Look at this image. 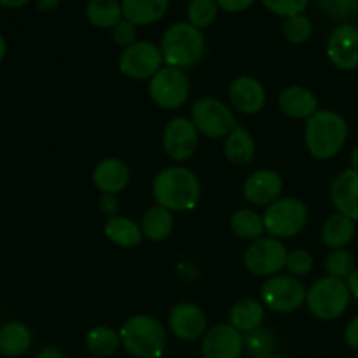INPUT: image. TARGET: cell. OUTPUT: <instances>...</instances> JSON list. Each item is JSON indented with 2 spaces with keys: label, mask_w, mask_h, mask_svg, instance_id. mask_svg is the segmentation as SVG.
I'll use <instances>...</instances> for the list:
<instances>
[{
  "label": "cell",
  "mask_w": 358,
  "mask_h": 358,
  "mask_svg": "<svg viewBox=\"0 0 358 358\" xmlns=\"http://www.w3.org/2000/svg\"><path fill=\"white\" fill-rule=\"evenodd\" d=\"M325 271L332 278H348L350 273L353 271V255L345 248L332 250L325 259Z\"/></svg>",
  "instance_id": "836d02e7"
},
{
  "label": "cell",
  "mask_w": 358,
  "mask_h": 358,
  "mask_svg": "<svg viewBox=\"0 0 358 358\" xmlns=\"http://www.w3.org/2000/svg\"><path fill=\"white\" fill-rule=\"evenodd\" d=\"M243 352V336L231 324L215 325L201 338L203 358H240Z\"/></svg>",
  "instance_id": "4fadbf2b"
},
{
  "label": "cell",
  "mask_w": 358,
  "mask_h": 358,
  "mask_svg": "<svg viewBox=\"0 0 358 358\" xmlns=\"http://www.w3.org/2000/svg\"><path fill=\"white\" fill-rule=\"evenodd\" d=\"M231 231L241 240L255 241L264 234V220L255 210L241 208L231 217Z\"/></svg>",
  "instance_id": "f546056e"
},
{
  "label": "cell",
  "mask_w": 358,
  "mask_h": 358,
  "mask_svg": "<svg viewBox=\"0 0 358 358\" xmlns=\"http://www.w3.org/2000/svg\"><path fill=\"white\" fill-rule=\"evenodd\" d=\"M86 16L96 28H114L122 21V6L117 0H90L86 6Z\"/></svg>",
  "instance_id": "83f0119b"
},
{
  "label": "cell",
  "mask_w": 358,
  "mask_h": 358,
  "mask_svg": "<svg viewBox=\"0 0 358 358\" xmlns=\"http://www.w3.org/2000/svg\"><path fill=\"white\" fill-rule=\"evenodd\" d=\"M37 358H63V353L58 348H55V346H45L44 350L38 352Z\"/></svg>",
  "instance_id": "ee69618b"
},
{
  "label": "cell",
  "mask_w": 358,
  "mask_h": 358,
  "mask_svg": "<svg viewBox=\"0 0 358 358\" xmlns=\"http://www.w3.org/2000/svg\"><path fill=\"white\" fill-rule=\"evenodd\" d=\"M245 352L250 358H269L275 355L276 338L269 329L259 327L255 331L247 332L243 338Z\"/></svg>",
  "instance_id": "4dcf8cb0"
},
{
  "label": "cell",
  "mask_w": 358,
  "mask_h": 358,
  "mask_svg": "<svg viewBox=\"0 0 358 358\" xmlns=\"http://www.w3.org/2000/svg\"><path fill=\"white\" fill-rule=\"evenodd\" d=\"M6 51H7V44L6 41H3L2 35H0V62H2L3 56H6Z\"/></svg>",
  "instance_id": "7dc6e473"
},
{
  "label": "cell",
  "mask_w": 358,
  "mask_h": 358,
  "mask_svg": "<svg viewBox=\"0 0 358 358\" xmlns=\"http://www.w3.org/2000/svg\"><path fill=\"white\" fill-rule=\"evenodd\" d=\"M327 56L339 70L358 69V27L346 23L336 28L329 37Z\"/></svg>",
  "instance_id": "5bb4252c"
},
{
  "label": "cell",
  "mask_w": 358,
  "mask_h": 358,
  "mask_svg": "<svg viewBox=\"0 0 358 358\" xmlns=\"http://www.w3.org/2000/svg\"><path fill=\"white\" fill-rule=\"evenodd\" d=\"M348 138V124L345 117L334 110H317L306 122L304 142L317 159H331L338 156Z\"/></svg>",
  "instance_id": "7a4b0ae2"
},
{
  "label": "cell",
  "mask_w": 358,
  "mask_h": 358,
  "mask_svg": "<svg viewBox=\"0 0 358 358\" xmlns=\"http://www.w3.org/2000/svg\"><path fill=\"white\" fill-rule=\"evenodd\" d=\"M308 2L310 0H262V3H264L269 13L285 17V20L303 14L306 10Z\"/></svg>",
  "instance_id": "e575fe53"
},
{
  "label": "cell",
  "mask_w": 358,
  "mask_h": 358,
  "mask_svg": "<svg viewBox=\"0 0 358 358\" xmlns=\"http://www.w3.org/2000/svg\"><path fill=\"white\" fill-rule=\"evenodd\" d=\"M324 14L331 17H350L358 13V0H317Z\"/></svg>",
  "instance_id": "d590c367"
},
{
  "label": "cell",
  "mask_w": 358,
  "mask_h": 358,
  "mask_svg": "<svg viewBox=\"0 0 358 358\" xmlns=\"http://www.w3.org/2000/svg\"><path fill=\"white\" fill-rule=\"evenodd\" d=\"M346 285H348L350 294L358 299V268H353V271L350 273L348 278H346Z\"/></svg>",
  "instance_id": "b9f144b4"
},
{
  "label": "cell",
  "mask_w": 358,
  "mask_h": 358,
  "mask_svg": "<svg viewBox=\"0 0 358 358\" xmlns=\"http://www.w3.org/2000/svg\"><path fill=\"white\" fill-rule=\"evenodd\" d=\"M350 299L352 294L345 280L325 276L308 289L306 306L320 320H336L348 310Z\"/></svg>",
  "instance_id": "5b68a950"
},
{
  "label": "cell",
  "mask_w": 358,
  "mask_h": 358,
  "mask_svg": "<svg viewBox=\"0 0 358 358\" xmlns=\"http://www.w3.org/2000/svg\"><path fill=\"white\" fill-rule=\"evenodd\" d=\"M285 245L278 238H259L252 241L243 255L245 268L255 276H275L285 268L287 262Z\"/></svg>",
  "instance_id": "30bf717a"
},
{
  "label": "cell",
  "mask_w": 358,
  "mask_h": 358,
  "mask_svg": "<svg viewBox=\"0 0 358 358\" xmlns=\"http://www.w3.org/2000/svg\"><path fill=\"white\" fill-rule=\"evenodd\" d=\"M308 290L299 278L289 275L269 276L261 287V299L275 313H292L306 303Z\"/></svg>",
  "instance_id": "ba28073f"
},
{
  "label": "cell",
  "mask_w": 358,
  "mask_h": 358,
  "mask_svg": "<svg viewBox=\"0 0 358 358\" xmlns=\"http://www.w3.org/2000/svg\"><path fill=\"white\" fill-rule=\"evenodd\" d=\"M205 48V35L191 23L171 24L161 41V52L166 66L180 70L201 62Z\"/></svg>",
  "instance_id": "277c9868"
},
{
  "label": "cell",
  "mask_w": 358,
  "mask_h": 358,
  "mask_svg": "<svg viewBox=\"0 0 358 358\" xmlns=\"http://www.w3.org/2000/svg\"><path fill=\"white\" fill-rule=\"evenodd\" d=\"M136 34H138L136 24L129 23L128 20L119 21V23L112 28V38H114L115 44L121 45V48H129L131 44H135Z\"/></svg>",
  "instance_id": "74e56055"
},
{
  "label": "cell",
  "mask_w": 358,
  "mask_h": 358,
  "mask_svg": "<svg viewBox=\"0 0 358 358\" xmlns=\"http://www.w3.org/2000/svg\"><path fill=\"white\" fill-rule=\"evenodd\" d=\"M231 105L247 115L259 114L266 103V90L255 77L241 76L229 86Z\"/></svg>",
  "instance_id": "e0dca14e"
},
{
  "label": "cell",
  "mask_w": 358,
  "mask_h": 358,
  "mask_svg": "<svg viewBox=\"0 0 358 358\" xmlns=\"http://www.w3.org/2000/svg\"><path fill=\"white\" fill-rule=\"evenodd\" d=\"M31 346V332L21 322H7L0 327V353L6 357H20Z\"/></svg>",
  "instance_id": "cb8c5ba5"
},
{
  "label": "cell",
  "mask_w": 358,
  "mask_h": 358,
  "mask_svg": "<svg viewBox=\"0 0 358 358\" xmlns=\"http://www.w3.org/2000/svg\"><path fill=\"white\" fill-rule=\"evenodd\" d=\"M191 121L208 138H226L238 126L233 110L213 96H203L191 108Z\"/></svg>",
  "instance_id": "52a82bcc"
},
{
  "label": "cell",
  "mask_w": 358,
  "mask_h": 358,
  "mask_svg": "<svg viewBox=\"0 0 358 358\" xmlns=\"http://www.w3.org/2000/svg\"><path fill=\"white\" fill-rule=\"evenodd\" d=\"M262 220L269 236L292 238L306 227L308 208L297 198H280L266 208Z\"/></svg>",
  "instance_id": "8992f818"
},
{
  "label": "cell",
  "mask_w": 358,
  "mask_h": 358,
  "mask_svg": "<svg viewBox=\"0 0 358 358\" xmlns=\"http://www.w3.org/2000/svg\"><path fill=\"white\" fill-rule=\"evenodd\" d=\"M170 331L182 341H198L206 334V317L194 303H178L168 317Z\"/></svg>",
  "instance_id": "9a60e30c"
},
{
  "label": "cell",
  "mask_w": 358,
  "mask_h": 358,
  "mask_svg": "<svg viewBox=\"0 0 358 358\" xmlns=\"http://www.w3.org/2000/svg\"><path fill=\"white\" fill-rule=\"evenodd\" d=\"M283 191L282 175L275 170H257L245 180L243 196L255 206H269Z\"/></svg>",
  "instance_id": "2e32d148"
},
{
  "label": "cell",
  "mask_w": 358,
  "mask_h": 358,
  "mask_svg": "<svg viewBox=\"0 0 358 358\" xmlns=\"http://www.w3.org/2000/svg\"><path fill=\"white\" fill-rule=\"evenodd\" d=\"M199 143V131L191 119L175 117L163 133L164 152L173 161H185L194 156Z\"/></svg>",
  "instance_id": "7c38bea8"
},
{
  "label": "cell",
  "mask_w": 358,
  "mask_h": 358,
  "mask_svg": "<svg viewBox=\"0 0 358 358\" xmlns=\"http://www.w3.org/2000/svg\"><path fill=\"white\" fill-rule=\"evenodd\" d=\"M86 346L93 357L107 358L117 352V348L121 346V336L114 329L98 325L87 332Z\"/></svg>",
  "instance_id": "f1b7e54d"
},
{
  "label": "cell",
  "mask_w": 358,
  "mask_h": 358,
  "mask_svg": "<svg viewBox=\"0 0 358 358\" xmlns=\"http://www.w3.org/2000/svg\"><path fill=\"white\" fill-rule=\"evenodd\" d=\"M219 6L215 0H191L187 7V20L198 30L208 28L215 21Z\"/></svg>",
  "instance_id": "1f68e13d"
},
{
  "label": "cell",
  "mask_w": 358,
  "mask_h": 358,
  "mask_svg": "<svg viewBox=\"0 0 358 358\" xmlns=\"http://www.w3.org/2000/svg\"><path fill=\"white\" fill-rule=\"evenodd\" d=\"M331 201L338 213L358 220V171L353 168L341 171L331 187Z\"/></svg>",
  "instance_id": "ac0fdd59"
},
{
  "label": "cell",
  "mask_w": 358,
  "mask_h": 358,
  "mask_svg": "<svg viewBox=\"0 0 358 358\" xmlns=\"http://www.w3.org/2000/svg\"><path fill=\"white\" fill-rule=\"evenodd\" d=\"M269 358H285V357H280V355H273V357H269Z\"/></svg>",
  "instance_id": "c3c4849f"
},
{
  "label": "cell",
  "mask_w": 358,
  "mask_h": 358,
  "mask_svg": "<svg viewBox=\"0 0 358 358\" xmlns=\"http://www.w3.org/2000/svg\"><path fill=\"white\" fill-rule=\"evenodd\" d=\"M215 2L226 13H241V10L248 9L255 0H215Z\"/></svg>",
  "instance_id": "f35d334b"
},
{
  "label": "cell",
  "mask_w": 358,
  "mask_h": 358,
  "mask_svg": "<svg viewBox=\"0 0 358 358\" xmlns=\"http://www.w3.org/2000/svg\"><path fill=\"white\" fill-rule=\"evenodd\" d=\"M142 233L143 238L150 241H164L173 231V215L170 210L156 205L145 210L142 217Z\"/></svg>",
  "instance_id": "4316f807"
},
{
  "label": "cell",
  "mask_w": 358,
  "mask_h": 358,
  "mask_svg": "<svg viewBox=\"0 0 358 358\" xmlns=\"http://www.w3.org/2000/svg\"><path fill=\"white\" fill-rule=\"evenodd\" d=\"M59 0H38L37 9L42 10V13H51V10L58 9Z\"/></svg>",
  "instance_id": "7bdbcfd3"
},
{
  "label": "cell",
  "mask_w": 358,
  "mask_h": 358,
  "mask_svg": "<svg viewBox=\"0 0 358 358\" xmlns=\"http://www.w3.org/2000/svg\"><path fill=\"white\" fill-rule=\"evenodd\" d=\"M129 168L117 157H107L100 161L93 171V184L103 194H119L129 184Z\"/></svg>",
  "instance_id": "d6986e66"
},
{
  "label": "cell",
  "mask_w": 358,
  "mask_h": 358,
  "mask_svg": "<svg viewBox=\"0 0 358 358\" xmlns=\"http://www.w3.org/2000/svg\"><path fill=\"white\" fill-rule=\"evenodd\" d=\"M161 48L147 41H136L122 49L119 56V70L131 79H152L163 69Z\"/></svg>",
  "instance_id": "8fae6325"
},
{
  "label": "cell",
  "mask_w": 358,
  "mask_h": 358,
  "mask_svg": "<svg viewBox=\"0 0 358 358\" xmlns=\"http://www.w3.org/2000/svg\"><path fill=\"white\" fill-rule=\"evenodd\" d=\"M262 320H264V304L255 299L238 301L229 311V324L243 334L261 327Z\"/></svg>",
  "instance_id": "d4e9b609"
},
{
  "label": "cell",
  "mask_w": 358,
  "mask_h": 358,
  "mask_svg": "<svg viewBox=\"0 0 358 358\" xmlns=\"http://www.w3.org/2000/svg\"><path fill=\"white\" fill-rule=\"evenodd\" d=\"M355 231V220L343 215V213H336V215L329 217L322 226V241L332 250H339L353 240Z\"/></svg>",
  "instance_id": "603a6c76"
},
{
  "label": "cell",
  "mask_w": 358,
  "mask_h": 358,
  "mask_svg": "<svg viewBox=\"0 0 358 358\" xmlns=\"http://www.w3.org/2000/svg\"><path fill=\"white\" fill-rule=\"evenodd\" d=\"M168 0H122V17L136 27L157 23L168 10Z\"/></svg>",
  "instance_id": "44dd1931"
},
{
  "label": "cell",
  "mask_w": 358,
  "mask_h": 358,
  "mask_svg": "<svg viewBox=\"0 0 358 358\" xmlns=\"http://www.w3.org/2000/svg\"><path fill=\"white\" fill-rule=\"evenodd\" d=\"M224 152L227 161L234 166H247L255 157V142L254 136L241 126H236L229 135L226 136Z\"/></svg>",
  "instance_id": "7402d4cb"
},
{
  "label": "cell",
  "mask_w": 358,
  "mask_h": 358,
  "mask_svg": "<svg viewBox=\"0 0 358 358\" xmlns=\"http://www.w3.org/2000/svg\"><path fill=\"white\" fill-rule=\"evenodd\" d=\"M149 93L154 103L166 110L182 107L191 93V84L184 70L163 66L149 83Z\"/></svg>",
  "instance_id": "9c48e42d"
},
{
  "label": "cell",
  "mask_w": 358,
  "mask_h": 358,
  "mask_svg": "<svg viewBox=\"0 0 358 358\" xmlns=\"http://www.w3.org/2000/svg\"><path fill=\"white\" fill-rule=\"evenodd\" d=\"M100 208L105 215L115 217L119 210V198L117 194H101L100 198Z\"/></svg>",
  "instance_id": "ab89813d"
},
{
  "label": "cell",
  "mask_w": 358,
  "mask_h": 358,
  "mask_svg": "<svg viewBox=\"0 0 358 358\" xmlns=\"http://www.w3.org/2000/svg\"><path fill=\"white\" fill-rule=\"evenodd\" d=\"M313 34V24L304 14L287 17L283 23V35L290 44H304Z\"/></svg>",
  "instance_id": "d6a6232c"
},
{
  "label": "cell",
  "mask_w": 358,
  "mask_h": 358,
  "mask_svg": "<svg viewBox=\"0 0 358 358\" xmlns=\"http://www.w3.org/2000/svg\"><path fill=\"white\" fill-rule=\"evenodd\" d=\"M313 257L306 250H292L287 255L285 268L292 273L294 276H306L313 269Z\"/></svg>",
  "instance_id": "8d00e7d4"
},
{
  "label": "cell",
  "mask_w": 358,
  "mask_h": 358,
  "mask_svg": "<svg viewBox=\"0 0 358 358\" xmlns=\"http://www.w3.org/2000/svg\"><path fill=\"white\" fill-rule=\"evenodd\" d=\"M121 345L136 358H161L166 352L168 336L163 324L149 315H135L119 331Z\"/></svg>",
  "instance_id": "3957f363"
},
{
  "label": "cell",
  "mask_w": 358,
  "mask_h": 358,
  "mask_svg": "<svg viewBox=\"0 0 358 358\" xmlns=\"http://www.w3.org/2000/svg\"><path fill=\"white\" fill-rule=\"evenodd\" d=\"M30 0H0V6L7 7V9H17V7H23Z\"/></svg>",
  "instance_id": "f6af8a7d"
},
{
  "label": "cell",
  "mask_w": 358,
  "mask_h": 358,
  "mask_svg": "<svg viewBox=\"0 0 358 358\" xmlns=\"http://www.w3.org/2000/svg\"><path fill=\"white\" fill-rule=\"evenodd\" d=\"M345 341L348 343L350 348L358 350V317L353 318L345 329Z\"/></svg>",
  "instance_id": "60d3db41"
},
{
  "label": "cell",
  "mask_w": 358,
  "mask_h": 358,
  "mask_svg": "<svg viewBox=\"0 0 358 358\" xmlns=\"http://www.w3.org/2000/svg\"><path fill=\"white\" fill-rule=\"evenodd\" d=\"M152 194L157 205L170 212H191L201 198V184L189 168L170 166L154 177Z\"/></svg>",
  "instance_id": "6da1fadb"
},
{
  "label": "cell",
  "mask_w": 358,
  "mask_h": 358,
  "mask_svg": "<svg viewBox=\"0 0 358 358\" xmlns=\"http://www.w3.org/2000/svg\"><path fill=\"white\" fill-rule=\"evenodd\" d=\"M90 358H98V357H90Z\"/></svg>",
  "instance_id": "681fc988"
},
{
  "label": "cell",
  "mask_w": 358,
  "mask_h": 358,
  "mask_svg": "<svg viewBox=\"0 0 358 358\" xmlns=\"http://www.w3.org/2000/svg\"><path fill=\"white\" fill-rule=\"evenodd\" d=\"M105 236L114 245L122 248H133L143 240L142 227L128 217H108L105 224Z\"/></svg>",
  "instance_id": "484cf974"
},
{
  "label": "cell",
  "mask_w": 358,
  "mask_h": 358,
  "mask_svg": "<svg viewBox=\"0 0 358 358\" xmlns=\"http://www.w3.org/2000/svg\"><path fill=\"white\" fill-rule=\"evenodd\" d=\"M280 110L292 119H310L318 110V100L303 86H290L278 96Z\"/></svg>",
  "instance_id": "ffe728a7"
},
{
  "label": "cell",
  "mask_w": 358,
  "mask_h": 358,
  "mask_svg": "<svg viewBox=\"0 0 358 358\" xmlns=\"http://www.w3.org/2000/svg\"><path fill=\"white\" fill-rule=\"evenodd\" d=\"M350 163H352L353 170L358 171V147H355V149H353L352 156H350Z\"/></svg>",
  "instance_id": "bcb514c9"
}]
</instances>
